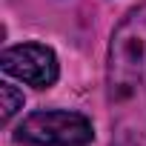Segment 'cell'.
Wrapping results in <instances>:
<instances>
[{
    "instance_id": "1",
    "label": "cell",
    "mask_w": 146,
    "mask_h": 146,
    "mask_svg": "<svg viewBox=\"0 0 146 146\" xmlns=\"http://www.w3.org/2000/svg\"><path fill=\"white\" fill-rule=\"evenodd\" d=\"M106 95L112 106V146H146V3L112 32Z\"/></svg>"
},
{
    "instance_id": "3",
    "label": "cell",
    "mask_w": 146,
    "mask_h": 146,
    "mask_svg": "<svg viewBox=\"0 0 146 146\" xmlns=\"http://www.w3.org/2000/svg\"><path fill=\"white\" fill-rule=\"evenodd\" d=\"M0 66L6 75L35 89H49L57 80V57L49 46H40V43H23V46L6 49L0 54Z\"/></svg>"
},
{
    "instance_id": "4",
    "label": "cell",
    "mask_w": 146,
    "mask_h": 146,
    "mask_svg": "<svg viewBox=\"0 0 146 146\" xmlns=\"http://www.w3.org/2000/svg\"><path fill=\"white\" fill-rule=\"evenodd\" d=\"M0 100H3V123H9L15 117L17 109H23V92H17L12 83H0Z\"/></svg>"
},
{
    "instance_id": "2",
    "label": "cell",
    "mask_w": 146,
    "mask_h": 146,
    "mask_svg": "<svg viewBox=\"0 0 146 146\" xmlns=\"http://www.w3.org/2000/svg\"><path fill=\"white\" fill-rule=\"evenodd\" d=\"M95 132L86 115L80 112H35L29 115L20 129L17 140L32 146H86L92 143Z\"/></svg>"
}]
</instances>
